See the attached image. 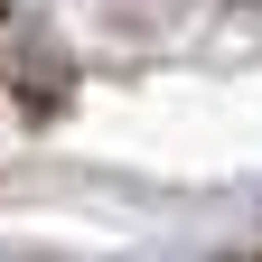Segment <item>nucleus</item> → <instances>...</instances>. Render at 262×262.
<instances>
[{
	"label": "nucleus",
	"mask_w": 262,
	"mask_h": 262,
	"mask_svg": "<svg viewBox=\"0 0 262 262\" xmlns=\"http://www.w3.org/2000/svg\"><path fill=\"white\" fill-rule=\"evenodd\" d=\"M253 10H262V0H253Z\"/></svg>",
	"instance_id": "1"
}]
</instances>
